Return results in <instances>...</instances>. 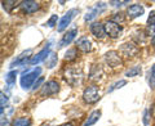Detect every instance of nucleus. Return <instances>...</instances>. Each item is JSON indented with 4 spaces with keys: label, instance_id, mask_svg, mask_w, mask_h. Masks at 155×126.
Returning <instances> with one entry per match:
<instances>
[{
    "label": "nucleus",
    "instance_id": "nucleus-27",
    "mask_svg": "<svg viewBox=\"0 0 155 126\" xmlns=\"http://www.w3.org/2000/svg\"><path fill=\"white\" fill-rule=\"evenodd\" d=\"M154 79H155V63L151 67V70H150V84H151V88H154Z\"/></svg>",
    "mask_w": 155,
    "mask_h": 126
},
{
    "label": "nucleus",
    "instance_id": "nucleus-33",
    "mask_svg": "<svg viewBox=\"0 0 155 126\" xmlns=\"http://www.w3.org/2000/svg\"><path fill=\"white\" fill-rule=\"evenodd\" d=\"M150 115L153 116V117L155 118V103L153 104V107H151V109H150Z\"/></svg>",
    "mask_w": 155,
    "mask_h": 126
},
{
    "label": "nucleus",
    "instance_id": "nucleus-18",
    "mask_svg": "<svg viewBox=\"0 0 155 126\" xmlns=\"http://www.w3.org/2000/svg\"><path fill=\"white\" fill-rule=\"evenodd\" d=\"M16 79H17V71H9L5 75V84L8 88H13V85H16Z\"/></svg>",
    "mask_w": 155,
    "mask_h": 126
},
{
    "label": "nucleus",
    "instance_id": "nucleus-11",
    "mask_svg": "<svg viewBox=\"0 0 155 126\" xmlns=\"http://www.w3.org/2000/svg\"><path fill=\"white\" fill-rule=\"evenodd\" d=\"M19 7H21V11L25 14H32L36 11H39L40 8V4L35 0H26V2H21L19 3Z\"/></svg>",
    "mask_w": 155,
    "mask_h": 126
},
{
    "label": "nucleus",
    "instance_id": "nucleus-5",
    "mask_svg": "<svg viewBox=\"0 0 155 126\" xmlns=\"http://www.w3.org/2000/svg\"><path fill=\"white\" fill-rule=\"evenodd\" d=\"M79 13V9H76V8H72L70 9L69 12H67L66 14L62 18H60V21H58V25H57V31L58 32H62V31H65L67 26L71 23V21L76 17V14Z\"/></svg>",
    "mask_w": 155,
    "mask_h": 126
},
{
    "label": "nucleus",
    "instance_id": "nucleus-17",
    "mask_svg": "<svg viewBox=\"0 0 155 126\" xmlns=\"http://www.w3.org/2000/svg\"><path fill=\"white\" fill-rule=\"evenodd\" d=\"M100 117H101V111L100 109L93 111V112L88 116V118L85 120V122L83 124V126H92V125H94L97 121L100 120Z\"/></svg>",
    "mask_w": 155,
    "mask_h": 126
},
{
    "label": "nucleus",
    "instance_id": "nucleus-26",
    "mask_svg": "<svg viewBox=\"0 0 155 126\" xmlns=\"http://www.w3.org/2000/svg\"><path fill=\"white\" fill-rule=\"evenodd\" d=\"M147 23H149V26H155V11L150 12L147 17Z\"/></svg>",
    "mask_w": 155,
    "mask_h": 126
},
{
    "label": "nucleus",
    "instance_id": "nucleus-22",
    "mask_svg": "<svg viewBox=\"0 0 155 126\" xmlns=\"http://www.w3.org/2000/svg\"><path fill=\"white\" fill-rule=\"evenodd\" d=\"M141 74V67L140 66H134L132 68H129L127 72H125V76L127 77H134V76H138Z\"/></svg>",
    "mask_w": 155,
    "mask_h": 126
},
{
    "label": "nucleus",
    "instance_id": "nucleus-31",
    "mask_svg": "<svg viewBox=\"0 0 155 126\" xmlns=\"http://www.w3.org/2000/svg\"><path fill=\"white\" fill-rule=\"evenodd\" d=\"M113 21L116 23H118V21H123V13H116L113 18Z\"/></svg>",
    "mask_w": 155,
    "mask_h": 126
},
{
    "label": "nucleus",
    "instance_id": "nucleus-25",
    "mask_svg": "<svg viewBox=\"0 0 155 126\" xmlns=\"http://www.w3.org/2000/svg\"><path fill=\"white\" fill-rule=\"evenodd\" d=\"M57 21H58V17L56 16V14H52L51 18L45 22V26H48V27H54V25H57Z\"/></svg>",
    "mask_w": 155,
    "mask_h": 126
},
{
    "label": "nucleus",
    "instance_id": "nucleus-7",
    "mask_svg": "<svg viewBox=\"0 0 155 126\" xmlns=\"http://www.w3.org/2000/svg\"><path fill=\"white\" fill-rule=\"evenodd\" d=\"M51 44L52 43L49 41L48 44L43 48V49L39 52V53H36L35 55H32L31 57V59H30V62H28V65H32V66H35V65H39L40 62H43V61H47V58L51 55Z\"/></svg>",
    "mask_w": 155,
    "mask_h": 126
},
{
    "label": "nucleus",
    "instance_id": "nucleus-19",
    "mask_svg": "<svg viewBox=\"0 0 155 126\" xmlns=\"http://www.w3.org/2000/svg\"><path fill=\"white\" fill-rule=\"evenodd\" d=\"M18 2H14V0H7V2H2V7L7 13H12V11L17 7Z\"/></svg>",
    "mask_w": 155,
    "mask_h": 126
},
{
    "label": "nucleus",
    "instance_id": "nucleus-12",
    "mask_svg": "<svg viewBox=\"0 0 155 126\" xmlns=\"http://www.w3.org/2000/svg\"><path fill=\"white\" fill-rule=\"evenodd\" d=\"M89 30H91V33L93 35L96 39H104L106 36V31H105V25L100 22H92L89 25Z\"/></svg>",
    "mask_w": 155,
    "mask_h": 126
},
{
    "label": "nucleus",
    "instance_id": "nucleus-24",
    "mask_svg": "<svg viewBox=\"0 0 155 126\" xmlns=\"http://www.w3.org/2000/svg\"><path fill=\"white\" fill-rule=\"evenodd\" d=\"M124 85H127V81L125 80H119V81H116L115 84H113V86L109 89V93H111V91H114L115 89H120V88H123Z\"/></svg>",
    "mask_w": 155,
    "mask_h": 126
},
{
    "label": "nucleus",
    "instance_id": "nucleus-16",
    "mask_svg": "<svg viewBox=\"0 0 155 126\" xmlns=\"http://www.w3.org/2000/svg\"><path fill=\"white\" fill-rule=\"evenodd\" d=\"M120 52H122L125 57H133L137 54V46L132 44V43H125V44H123L122 48H120Z\"/></svg>",
    "mask_w": 155,
    "mask_h": 126
},
{
    "label": "nucleus",
    "instance_id": "nucleus-20",
    "mask_svg": "<svg viewBox=\"0 0 155 126\" xmlns=\"http://www.w3.org/2000/svg\"><path fill=\"white\" fill-rule=\"evenodd\" d=\"M57 62H58V57H57V53H51V55L47 58L45 61V65L48 68H53L54 66H57Z\"/></svg>",
    "mask_w": 155,
    "mask_h": 126
},
{
    "label": "nucleus",
    "instance_id": "nucleus-1",
    "mask_svg": "<svg viewBox=\"0 0 155 126\" xmlns=\"http://www.w3.org/2000/svg\"><path fill=\"white\" fill-rule=\"evenodd\" d=\"M41 74V68L40 67H36L28 72H25L22 76H21V86L23 90H28V89H32L34 84L36 82V80L40 77Z\"/></svg>",
    "mask_w": 155,
    "mask_h": 126
},
{
    "label": "nucleus",
    "instance_id": "nucleus-2",
    "mask_svg": "<svg viewBox=\"0 0 155 126\" xmlns=\"http://www.w3.org/2000/svg\"><path fill=\"white\" fill-rule=\"evenodd\" d=\"M64 79L70 86H78L83 80V71L75 67H69L64 72Z\"/></svg>",
    "mask_w": 155,
    "mask_h": 126
},
{
    "label": "nucleus",
    "instance_id": "nucleus-14",
    "mask_svg": "<svg viewBox=\"0 0 155 126\" xmlns=\"http://www.w3.org/2000/svg\"><path fill=\"white\" fill-rule=\"evenodd\" d=\"M78 35V28H72V30L67 31L64 36H62V39L60 40V43H58V46L60 48H64V46H67L70 45L72 41H74V39Z\"/></svg>",
    "mask_w": 155,
    "mask_h": 126
},
{
    "label": "nucleus",
    "instance_id": "nucleus-35",
    "mask_svg": "<svg viewBox=\"0 0 155 126\" xmlns=\"http://www.w3.org/2000/svg\"><path fill=\"white\" fill-rule=\"evenodd\" d=\"M61 126H71V124H65V125H61Z\"/></svg>",
    "mask_w": 155,
    "mask_h": 126
},
{
    "label": "nucleus",
    "instance_id": "nucleus-21",
    "mask_svg": "<svg viewBox=\"0 0 155 126\" xmlns=\"http://www.w3.org/2000/svg\"><path fill=\"white\" fill-rule=\"evenodd\" d=\"M12 126H31V120L28 117H18L13 121Z\"/></svg>",
    "mask_w": 155,
    "mask_h": 126
},
{
    "label": "nucleus",
    "instance_id": "nucleus-15",
    "mask_svg": "<svg viewBox=\"0 0 155 126\" xmlns=\"http://www.w3.org/2000/svg\"><path fill=\"white\" fill-rule=\"evenodd\" d=\"M75 44H76V49L80 50V52H83V53H88V52L92 50V41L87 36L79 37L75 41Z\"/></svg>",
    "mask_w": 155,
    "mask_h": 126
},
{
    "label": "nucleus",
    "instance_id": "nucleus-28",
    "mask_svg": "<svg viewBox=\"0 0 155 126\" xmlns=\"http://www.w3.org/2000/svg\"><path fill=\"white\" fill-rule=\"evenodd\" d=\"M43 82H44V77H39V79L36 80V82H35V84H34V86H32V90H36V89H39V88H40V85L43 84Z\"/></svg>",
    "mask_w": 155,
    "mask_h": 126
},
{
    "label": "nucleus",
    "instance_id": "nucleus-13",
    "mask_svg": "<svg viewBox=\"0 0 155 126\" xmlns=\"http://www.w3.org/2000/svg\"><path fill=\"white\" fill-rule=\"evenodd\" d=\"M142 14H145V8L141 4H132V5H129L127 8V17L130 19L141 17Z\"/></svg>",
    "mask_w": 155,
    "mask_h": 126
},
{
    "label": "nucleus",
    "instance_id": "nucleus-30",
    "mask_svg": "<svg viewBox=\"0 0 155 126\" xmlns=\"http://www.w3.org/2000/svg\"><path fill=\"white\" fill-rule=\"evenodd\" d=\"M149 116H150V111L149 109H145L143 111V118H142V121H143V125H149Z\"/></svg>",
    "mask_w": 155,
    "mask_h": 126
},
{
    "label": "nucleus",
    "instance_id": "nucleus-6",
    "mask_svg": "<svg viewBox=\"0 0 155 126\" xmlns=\"http://www.w3.org/2000/svg\"><path fill=\"white\" fill-rule=\"evenodd\" d=\"M105 62L109 67H111V68H116V67H120L123 65L122 55H120V53L116 52V50H110V52L106 53Z\"/></svg>",
    "mask_w": 155,
    "mask_h": 126
},
{
    "label": "nucleus",
    "instance_id": "nucleus-29",
    "mask_svg": "<svg viewBox=\"0 0 155 126\" xmlns=\"http://www.w3.org/2000/svg\"><path fill=\"white\" fill-rule=\"evenodd\" d=\"M128 3L129 2H127V0H124V2H115V0H111L109 4L113 5V7H122V5H124V4H128Z\"/></svg>",
    "mask_w": 155,
    "mask_h": 126
},
{
    "label": "nucleus",
    "instance_id": "nucleus-4",
    "mask_svg": "<svg viewBox=\"0 0 155 126\" xmlns=\"http://www.w3.org/2000/svg\"><path fill=\"white\" fill-rule=\"evenodd\" d=\"M105 31H106V35L111 39H118L122 36V32H123V28L119 23L114 22L113 19H109V21L105 22Z\"/></svg>",
    "mask_w": 155,
    "mask_h": 126
},
{
    "label": "nucleus",
    "instance_id": "nucleus-32",
    "mask_svg": "<svg viewBox=\"0 0 155 126\" xmlns=\"http://www.w3.org/2000/svg\"><path fill=\"white\" fill-rule=\"evenodd\" d=\"M147 31H149V33L150 35H155V26H147Z\"/></svg>",
    "mask_w": 155,
    "mask_h": 126
},
{
    "label": "nucleus",
    "instance_id": "nucleus-9",
    "mask_svg": "<svg viewBox=\"0 0 155 126\" xmlns=\"http://www.w3.org/2000/svg\"><path fill=\"white\" fill-rule=\"evenodd\" d=\"M31 54H32V49H27V50H25V52H22L17 58H14V59L12 61V63H11V66H9V67H11V68H13V67H17V66L26 65V63L30 62Z\"/></svg>",
    "mask_w": 155,
    "mask_h": 126
},
{
    "label": "nucleus",
    "instance_id": "nucleus-34",
    "mask_svg": "<svg viewBox=\"0 0 155 126\" xmlns=\"http://www.w3.org/2000/svg\"><path fill=\"white\" fill-rule=\"evenodd\" d=\"M151 45H154V46H155V35L151 37Z\"/></svg>",
    "mask_w": 155,
    "mask_h": 126
},
{
    "label": "nucleus",
    "instance_id": "nucleus-23",
    "mask_svg": "<svg viewBox=\"0 0 155 126\" xmlns=\"http://www.w3.org/2000/svg\"><path fill=\"white\" fill-rule=\"evenodd\" d=\"M76 57H78V50L76 49H69L65 54V61H67V62L75 61Z\"/></svg>",
    "mask_w": 155,
    "mask_h": 126
},
{
    "label": "nucleus",
    "instance_id": "nucleus-10",
    "mask_svg": "<svg viewBox=\"0 0 155 126\" xmlns=\"http://www.w3.org/2000/svg\"><path fill=\"white\" fill-rule=\"evenodd\" d=\"M105 9H106V3H104V2L97 3L96 5L84 16V21H85V22H91L93 18H96L97 16H98V14L102 13Z\"/></svg>",
    "mask_w": 155,
    "mask_h": 126
},
{
    "label": "nucleus",
    "instance_id": "nucleus-3",
    "mask_svg": "<svg viewBox=\"0 0 155 126\" xmlns=\"http://www.w3.org/2000/svg\"><path fill=\"white\" fill-rule=\"evenodd\" d=\"M101 99V93L100 88L97 85H91L87 86L83 91V100L88 104H94Z\"/></svg>",
    "mask_w": 155,
    "mask_h": 126
},
{
    "label": "nucleus",
    "instance_id": "nucleus-8",
    "mask_svg": "<svg viewBox=\"0 0 155 126\" xmlns=\"http://www.w3.org/2000/svg\"><path fill=\"white\" fill-rule=\"evenodd\" d=\"M60 91V84L56 80H49L45 84H43L41 89H40V94L43 96H49V95H54Z\"/></svg>",
    "mask_w": 155,
    "mask_h": 126
}]
</instances>
